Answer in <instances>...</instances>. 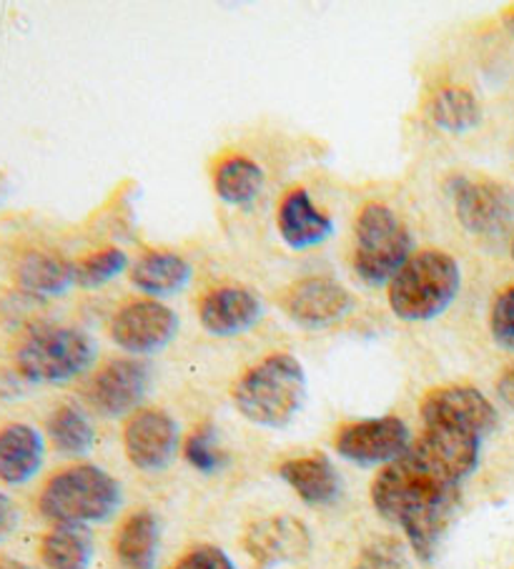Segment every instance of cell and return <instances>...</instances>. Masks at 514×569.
Masks as SVG:
<instances>
[{
	"instance_id": "277c9868",
	"label": "cell",
	"mask_w": 514,
	"mask_h": 569,
	"mask_svg": "<svg viewBox=\"0 0 514 569\" xmlns=\"http://www.w3.org/2000/svg\"><path fill=\"white\" fill-rule=\"evenodd\" d=\"M18 375L36 385H63L93 365L96 341L63 323H33L16 345Z\"/></svg>"
},
{
	"instance_id": "7402d4cb",
	"label": "cell",
	"mask_w": 514,
	"mask_h": 569,
	"mask_svg": "<svg viewBox=\"0 0 514 569\" xmlns=\"http://www.w3.org/2000/svg\"><path fill=\"white\" fill-rule=\"evenodd\" d=\"M161 527L148 509L134 512L116 535V557L123 569H154Z\"/></svg>"
},
{
	"instance_id": "e575fe53",
	"label": "cell",
	"mask_w": 514,
	"mask_h": 569,
	"mask_svg": "<svg viewBox=\"0 0 514 569\" xmlns=\"http://www.w3.org/2000/svg\"><path fill=\"white\" fill-rule=\"evenodd\" d=\"M512 261H514V241H512Z\"/></svg>"
},
{
	"instance_id": "7c38bea8",
	"label": "cell",
	"mask_w": 514,
	"mask_h": 569,
	"mask_svg": "<svg viewBox=\"0 0 514 569\" xmlns=\"http://www.w3.org/2000/svg\"><path fill=\"white\" fill-rule=\"evenodd\" d=\"M424 425H447L474 431L482 439L497 427V409L474 387H442L427 395L422 405Z\"/></svg>"
},
{
	"instance_id": "4dcf8cb0",
	"label": "cell",
	"mask_w": 514,
	"mask_h": 569,
	"mask_svg": "<svg viewBox=\"0 0 514 569\" xmlns=\"http://www.w3.org/2000/svg\"><path fill=\"white\" fill-rule=\"evenodd\" d=\"M171 569H236V565L231 562V557L226 555L224 549L214 545H201L191 549V552Z\"/></svg>"
},
{
	"instance_id": "484cf974",
	"label": "cell",
	"mask_w": 514,
	"mask_h": 569,
	"mask_svg": "<svg viewBox=\"0 0 514 569\" xmlns=\"http://www.w3.org/2000/svg\"><path fill=\"white\" fill-rule=\"evenodd\" d=\"M46 431L51 445L68 457H81L91 451L96 431L81 409L73 405H63L51 411L46 421Z\"/></svg>"
},
{
	"instance_id": "1f68e13d",
	"label": "cell",
	"mask_w": 514,
	"mask_h": 569,
	"mask_svg": "<svg viewBox=\"0 0 514 569\" xmlns=\"http://www.w3.org/2000/svg\"><path fill=\"white\" fill-rule=\"evenodd\" d=\"M16 525H18V509L13 505V499L6 492H0V539L11 535Z\"/></svg>"
},
{
	"instance_id": "5b68a950",
	"label": "cell",
	"mask_w": 514,
	"mask_h": 569,
	"mask_svg": "<svg viewBox=\"0 0 514 569\" xmlns=\"http://www.w3.org/2000/svg\"><path fill=\"white\" fill-rule=\"evenodd\" d=\"M459 263L444 251H419L389 281V307L404 321H429L459 293Z\"/></svg>"
},
{
	"instance_id": "7a4b0ae2",
	"label": "cell",
	"mask_w": 514,
	"mask_h": 569,
	"mask_svg": "<svg viewBox=\"0 0 514 569\" xmlns=\"http://www.w3.org/2000/svg\"><path fill=\"white\" fill-rule=\"evenodd\" d=\"M234 407L259 427L281 429L299 415L306 399V375L299 359L271 355L246 369L231 389Z\"/></svg>"
},
{
	"instance_id": "52a82bcc",
	"label": "cell",
	"mask_w": 514,
	"mask_h": 569,
	"mask_svg": "<svg viewBox=\"0 0 514 569\" xmlns=\"http://www.w3.org/2000/svg\"><path fill=\"white\" fill-rule=\"evenodd\" d=\"M339 457L359 467H387L412 447L409 427L397 417L362 419L339 429L334 439Z\"/></svg>"
},
{
	"instance_id": "8fae6325",
	"label": "cell",
	"mask_w": 514,
	"mask_h": 569,
	"mask_svg": "<svg viewBox=\"0 0 514 569\" xmlns=\"http://www.w3.org/2000/svg\"><path fill=\"white\" fill-rule=\"evenodd\" d=\"M148 367L138 359H113L88 381L86 399L98 415L108 419L134 411L148 389Z\"/></svg>"
},
{
	"instance_id": "5bb4252c",
	"label": "cell",
	"mask_w": 514,
	"mask_h": 569,
	"mask_svg": "<svg viewBox=\"0 0 514 569\" xmlns=\"http://www.w3.org/2000/svg\"><path fill=\"white\" fill-rule=\"evenodd\" d=\"M244 547L264 569L299 562L312 549V535L304 522L294 517H266L251 525L244 535Z\"/></svg>"
},
{
	"instance_id": "cb8c5ba5",
	"label": "cell",
	"mask_w": 514,
	"mask_h": 569,
	"mask_svg": "<svg viewBox=\"0 0 514 569\" xmlns=\"http://www.w3.org/2000/svg\"><path fill=\"white\" fill-rule=\"evenodd\" d=\"M427 113L437 129L449 133L472 131L482 121L480 101L472 91L459 86H444L434 91L427 103Z\"/></svg>"
},
{
	"instance_id": "4fadbf2b",
	"label": "cell",
	"mask_w": 514,
	"mask_h": 569,
	"mask_svg": "<svg viewBox=\"0 0 514 569\" xmlns=\"http://www.w3.org/2000/svg\"><path fill=\"white\" fill-rule=\"evenodd\" d=\"M412 449L424 462L462 485L480 465L482 437L459 427L424 425L422 437L414 441Z\"/></svg>"
},
{
	"instance_id": "f1b7e54d",
	"label": "cell",
	"mask_w": 514,
	"mask_h": 569,
	"mask_svg": "<svg viewBox=\"0 0 514 569\" xmlns=\"http://www.w3.org/2000/svg\"><path fill=\"white\" fill-rule=\"evenodd\" d=\"M186 459H189L194 469H199L204 475H214L216 469H221V449L216 441V431L211 425H204L194 431L186 441Z\"/></svg>"
},
{
	"instance_id": "ac0fdd59",
	"label": "cell",
	"mask_w": 514,
	"mask_h": 569,
	"mask_svg": "<svg viewBox=\"0 0 514 569\" xmlns=\"http://www.w3.org/2000/svg\"><path fill=\"white\" fill-rule=\"evenodd\" d=\"M276 226H279L281 239L296 251L319 247L334 231L329 216L316 209L312 196L304 189L284 196L279 213H276Z\"/></svg>"
},
{
	"instance_id": "e0dca14e",
	"label": "cell",
	"mask_w": 514,
	"mask_h": 569,
	"mask_svg": "<svg viewBox=\"0 0 514 569\" xmlns=\"http://www.w3.org/2000/svg\"><path fill=\"white\" fill-rule=\"evenodd\" d=\"M46 457L43 435L31 425H6L0 429V482L8 487L28 485L41 472Z\"/></svg>"
},
{
	"instance_id": "30bf717a",
	"label": "cell",
	"mask_w": 514,
	"mask_h": 569,
	"mask_svg": "<svg viewBox=\"0 0 514 569\" xmlns=\"http://www.w3.org/2000/svg\"><path fill=\"white\" fill-rule=\"evenodd\" d=\"M123 447L136 469L161 472L179 451V425L161 409L136 411L123 429Z\"/></svg>"
},
{
	"instance_id": "ba28073f",
	"label": "cell",
	"mask_w": 514,
	"mask_h": 569,
	"mask_svg": "<svg viewBox=\"0 0 514 569\" xmlns=\"http://www.w3.org/2000/svg\"><path fill=\"white\" fill-rule=\"evenodd\" d=\"M454 209L464 229L494 237L514 221V191L490 179H462L454 189Z\"/></svg>"
},
{
	"instance_id": "44dd1931",
	"label": "cell",
	"mask_w": 514,
	"mask_h": 569,
	"mask_svg": "<svg viewBox=\"0 0 514 569\" xmlns=\"http://www.w3.org/2000/svg\"><path fill=\"white\" fill-rule=\"evenodd\" d=\"M131 281L148 297H171L191 281V263L174 251H148L134 263Z\"/></svg>"
},
{
	"instance_id": "6da1fadb",
	"label": "cell",
	"mask_w": 514,
	"mask_h": 569,
	"mask_svg": "<svg viewBox=\"0 0 514 569\" xmlns=\"http://www.w3.org/2000/svg\"><path fill=\"white\" fill-rule=\"evenodd\" d=\"M459 482L407 449L397 462L382 469L372 485L374 509L399 525L422 562H432L459 509Z\"/></svg>"
},
{
	"instance_id": "2e32d148",
	"label": "cell",
	"mask_w": 514,
	"mask_h": 569,
	"mask_svg": "<svg viewBox=\"0 0 514 569\" xmlns=\"http://www.w3.org/2000/svg\"><path fill=\"white\" fill-rule=\"evenodd\" d=\"M261 299L251 289L221 287L201 299L199 319L214 337H239L261 319Z\"/></svg>"
},
{
	"instance_id": "9c48e42d",
	"label": "cell",
	"mask_w": 514,
	"mask_h": 569,
	"mask_svg": "<svg viewBox=\"0 0 514 569\" xmlns=\"http://www.w3.org/2000/svg\"><path fill=\"white\" fill-rule=\"evenodd\" d=\"M179 331L176 313L156 299L131 301L111 321V339L128 355H154Z\"/></svg>"
},
{
	"instance_id": "603a6c76",
	"label": "cell",
	"mask_w": 514,
	"mask_h": 569,
	"mask_svg": "<svg viewBox=\"0 0 514 569\" xmlns=\"http://www.w3.org/2000/svg\"><path fill=\"white\" fill-rule=\"evenodd\" d=\"M46 569H88L93 562V537L86 527L56 525L41 539Z\"/></svg>"
},
{
	"instance_id": "836d02e7",
	"label": "cell",
	"mask_w": 514,
	"mask_h": 569,
	"mask_svg": "<svg viewBox=\"0 0 514 569\" xmlns=\"http://www.w3.org/2000/svg\"><path fill=\"white\" fill-rule=\"evenodd\" d=\"M0 569H36V567L18 562V559H0Z\"/></svg>"
},
{
	"instance_id": "d4e9b609",
	"label": "cell",
	"mask_w": 514,
	"mask_h": 569,
	"mask_svg": "<svg viewBox=\"0 0 514 569\" xmlns=\"http://www.w3.org/2000/svg\"><path fill=\"white\" fill-rule=\"evenodd\" d=\"M264 186V171L259 163H254L246 156H231L219 163L214 173V189L221 201L244 206L251 203L259 196Z\"/></svg>"
},
{
	"instance_id": "f546056e",
	"label": "cell",
	"mask_w": 514,
	"mask_h": 569,
	"mask_svg": "<svg viewBox=\"0 0 514 569\" xmlns=\"http://www.w3.org/2000/svg\"><path fill=\"white\" fill-rule=\"evenodd\" d=\"M492 337L502 349L514 351V287L500 291L490 313Z\"/></svg>"
},
{
	"instance_id": "4316f807",
	"label": "cell",
	"mask_w": 514,
	"mask_h": 569,
	"mask_svg": "<svg viewBox=\"0 0 514 569\" xmlns=\"http://www.w3.org/2000/svg\"><path fill=\"white\" fill-rule=\"evenodd\" d=\"M128 267V257L121 249H103L88 253L86 259L76 263V283L83 289H98L103 283L113 281L118 273Z\"/></svg>"
},
{
	"instance_id": "ffe728a7",
	"label": "cell",
	"mask_w": 514,
	"mask_h": 569,
	"mask_svg": "<svg viewBox=\"0 0 514 569\" xmlns=\"http://www.w3.org/2000/svg\"><path fill=\"white\" fill-rule=\"evenodd\" d=\"M16 281L36 297H63L76 283V263L56 251H28L16 263Z\"/></svg>"
},
{
	"instance_id": "83f0119b",
	"label": "cell",
	"mask_w": 514,
	"mask_h": 569,
	"mask_svg": "<svg viewBox=\"0 0 514 569\" xmlns=\"http://www.w3.org/2000/svg\"><path fill=\"white\" fill-rule=\"evenodd\" d=\"M354 569H412V565L402 542L384 537L362 549Z\"/></svg>"
},
{
	"instance_id": "9a60e30c",
	"label": "cell",
	"mask_w": 514,
	"mask_h": 569,
	"mask_svg": "<svg viewBox=\"0 0 514 569\" xmlns=\"http://www.w3.org/2000/svg\"><path fill=\"white\" fill-rule=\"evenodd\" d=\"M352 309V293L329 277H306L286 291L284 311L306 329H324L344 319Z\"/></svg>"
},
{
	"instance_id": "8992f818",
	"label": "cell",
	"mask_w": 514,
	"mask_h": 569,
	"mask_svg": "<svg viewBox=\"0 0 514 569\" xmlns=\"http://www.w3.org/2000/svg\"><path fill=\"white\" fill-rule=\"evenodd\" d=\"M412 259V233L389 206L372 201L354 226V271L369 287H382L397 277Z\"/></svg>"
},
{
	"instance_id": "3957f363",
	"label": "cell",
	"mask_w": 514,
	"mask_h": 569,
	"mask_svg": "<svg viewBox=\"0 0 514 569\" xmlns=\"http://www.w3.org/2000/svg\"><path fill=\"white\" fill-rule=\"evenodd\" d=\"M121 507V485L101 467L76 465L53 475L38 497V512L53 525L106 522Z\"/></svg>"
},
{
	"instance_id": "d6986e66",
	"label": "cell",
	"mask_w": 514,
	"mask_h": 569,
	"mask_svg": "<svg viewBox=\"0 0 514 569\" xmlns=\"http://www.w3.org/2000/svg\"><path fill=\"white\" fill-rule=\"evenodd\" d=\"M279 477L299 495L302 502L312 507L332 505L342 492V479L324 455L289 459L279 467Z\"/></svg>"
},
{
	"instance_id": "d6a6232c",
	"label": "cell",
	"mask_w": 514,
	"mask_h": 569,
	"mask_svg": "<svg viewBox=\"0 0 514 569\" xmlns=\"http://www.w3.org/2000/svg\"><path fill=\"white\" fill-rule=\"evenodd\" d=\"M497 395L514 411V367L502 371V377L497 379Z\"/></svg>"
}]
</instances>
